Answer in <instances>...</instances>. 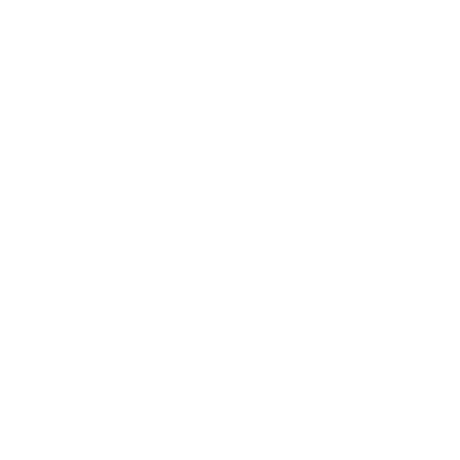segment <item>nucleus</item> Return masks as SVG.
<instances>
[]
</instances>
